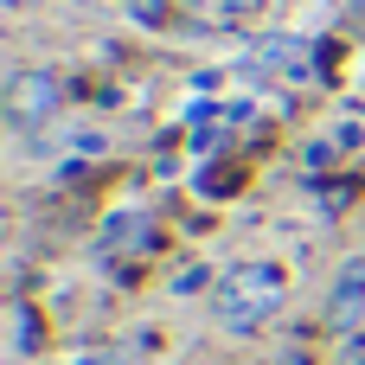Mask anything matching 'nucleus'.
Wrapping results in <instances>:
<instances>
[{
  "label": "nucleus",
  "instance_id": "7ed1b4c3",
  "mask_svg": "<svg viewBox=\"0 0 365 365\" xmlns=\"http://www.w3.org/2000/svg\"><path fill=\"white\" fill-rule=\"evenodd\" d=\"M359 314H365V257H353V263L340 269L334 295H327V327H334V334H353Z\"/></svg>",
  "mask_w": 365,
  "mask_h": 365
},
{
  "label": "nucleus",
  "instance_id": "f03ea898",
  "mask_svg": "<svg viewBox=\"0 0 365 365\" xmlns=\"http://www.w3.org/2000/svg\"><path fill=\"white\" fill-rule=\"evenodd\" d=\"M64 109V83H58V71H13L6 77V122L13 128H45L51 115Z\"/></svg>",
  "mask_w": 365,
  "mask_h": 365
},
{
  "label": "nucleus",
  "instance_id": "1a4fd4ad",
  "mask_svg": "<svg viewBox=\"0 0 365 365\" xmlns=\"http://www.w3.org/2000/svg\"><path fill=\"white\" fill-rule=\"evenodd\" d=\"M276 365H314V359H308V353H282Z\"/></svg>",
  "mask_w": 365,
  "mask_h": 365
},
{
  "label": "nucleus",
  "instance_id": "f257e3e1",
  "mask_svg": "<svg viewBox=\"0 0 365 365\" xmlns=\"http://www.w3.org/2000/svg\"><path fill=\"white\" fill-rule=\"evenodd\" d=\"M282 302H289L282 263H237V269H225L212 282V321L225 334H257Z\"/></svg>",
  "mask_w": 365,
  "mask_h": 365
},
{
  "label": "nucleus",
  "instance_id": "0eeeda50",
  "mask_svg": "<svg viewBox=\"0 0 365 365\" xmlns=\"http://www.w3.org/2000/svg\"><path fill=\"white\" fill-rule=\"evenodd\" d=\"M58 365H115L109 353H71V359H58Z\"/></svg>",
  "mask_w": 365,
  "mask_h": 365
},
{
  "label": "nucleus",
  "instance_id": "39448f33",
  "mask_svg": "<svg viewBox=\"0 0 365 365\" xmlns=\"http://www.w3.org/2000/svg\"><path fill=\"white\" fill-rule=\"evenodd\" d=\"M257 64H269V71H302V64H308V45L289 38V32H269V38L257 45Z\"/></svg>",
  "mask_w": 365,
  "mask_h": 365
},
{
  "label": "nucleus",
  "instance_id": "20e7f679",
  "mask_svg": "<svg viewBox=\"0 0 365 365\" xmlns=\"http://www.w3.org/2000/svg\"><path fill=\"white\" fill-rule=\"evenodd\" d=\"M96 250H103V257H128V250H154V218H148V212H115V218L103 225Z\"/></svg>",
  "mask_w": 365,
  "mask_h": 365
},
{
  "label": "nucleus",
  "instance_id": "423d86ee",
  "mask_svg": "<svg viewBox=\"0 0 365 365\" xmlns=\"http://www.w3.org/2000/svg\"><path fill=\"white\" fill-rule=\"evenodd\" d=\"M13 321H19V334H13L19 353H32V346H38V321H32V308H13Z\"/></svg>",
  "mask_w": 365,
  "mask_h": 365
},
{
  "label": "nucleus",
  "instance_id": "6e6552de",
  "mask_svg": "<svg viewBox=\"0 0 365 365\" xmlns=\"http://www.w3.org/2000/svg\"><path fill=\"white\" fill-rule=\"evenodd\" d=\"M340 365H365V340H353V346H340Z\"/></svg>",
  "mask_w": 365,
  "mask_h": 365
}]
</instances>
